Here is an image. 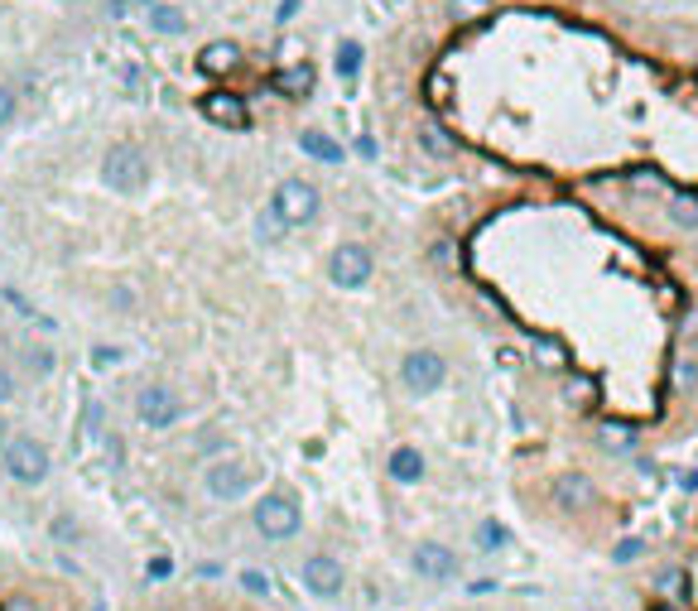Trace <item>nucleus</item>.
I'll use <instances>...</instances> for the list:
<instances>
[{
	"instance_id": "7c9ffc66",
	"label": "nucleus",
	"mask_w": 698,
	"mask_h": 611,
	"mask_svg": "<svg viewBox=\"0 0 698 611\" xmlns=\"http://www.w3.org/2000/svg\"><path fill=\"white\" fill-rule=\"evenodd\" d=\"M130 5H149V0H116V10H130Z\"/></svg>"
},
{
	"instance_id": "f8f14e48",
	"label": "nucleus",
	"mask_w": 698,
	"mask_h": 611,
	"mask_svg": "<svg viewBox=\"0 0 698 611\" xmlns=\"http://www.w3.org/2000/svg\"><path fill=\"white\" fill-rule=\"evenodd\" d=\"M303 587L313 592V597H337L343 592V564L328 554H313L309 564H303Z\"/></svg>"
},
{
	"instance_id": "a211bd4d",
	"label": "nucleus",
	"mask_w": 698,
	"mask_h": 611,
	"mask_svg": "<svg viewBox=\"0 0 698 611\" xmlns=\"http://www.w3.org/2000/svg\"><path fill=\"white\" fill-rule=\"evenodd\" d=\"M448 15L457 25H477V20L491 15V0H448Z\"/></svg>"
},
{
	"instance_id": "9d476101",
	"label": "nucleus",
	"mask_w": 698,
	"mask_h": 611,
	"mask_svg": "<svg viewBox=\"0 0 698 611\" xmlns=\"http://www.w3.org/2000/svg\"><path fill=\"white\" fill-rule=\"evenodd\" d=\"M251 467L246 463H212L208 467V491L217 501H241L246 491H251Z\"/></svg>"
},
{
	"instance_id": "9b49d317",
	"label": "nucleus",
	"mask_w": 698,
	"mask_h": 611,
	"mask_svg": "<svg viewBox=\"0 0 698 611\" xmlns=\"http://www.w3.org/2000/svg\"><path fill=\"white\" fill-rule=\"evenodd\" d=\"M135 414H140L149 429H169V423L179 419V400H174V390H164V385H149L140 390V400H135Z\"/></svg>"
},
{
	"instance_id": "39448f33",
	"label": "nucleus",
	"mask_w": 698,
	"mask_h": 611,
	"mask_svg": "<svg viewBox=\"0 0 698 611\" xmlns=\"http://www.w3.org/2000/svg\"><path fill=\"white\" fill-rule=\"evenodd\" d=\"M5 472L15 482H25V486L44 482L48 477V448L34 443V438H10L5 443Z\"/></svg>"
},
{
	"instance_id": "423d86ee",
	"label": "nucleus",
	"mask_w": 698,
	"mask_h": 611,
	"mask_svg": "<svg viewBox=\"0 0 698 611\" xmlns=\"http://www.w3.org/2000/svg\"><path fill=\"white\" fill-rule=\"evenodd\" d=\"M255 530H261L265 539L299 535V505L289 501V496H265L261 505H255Z\"/></svg>"
},
{
	"instance_id": "c85d7f7f",
	"label": "nucleus",
	"mask_w": 698,
	"mask_h": 611,
	"mask_svg": "<svg viewBox=\"0 0 698 611\" xmlns=\"http://www.w3.org/2000/svg\"><path fill=\"white\" fill-rule=\"evenodd\" d=\"M169 573H174V564H169V558H155V564H149V578H169Z\"/></svg>"
},
{
	"instance_id": "1a4fd4ad",
	"label": "nucleus",
	"mask_w": 698,
	"mask_h": 611,
	"mask_svg": "<svg viewBox=\"0 0 698 611\" xmlns=\"http://www.w3.org/2000/svg\"><path fill=\"white\" fill-rule=\"evenodd\" d=\"M241 63H246V54H241V44H231V39H212V44L198 48V73L202 77H231Z\"/></svg>"
},
{
	"instance_id": "4be33fe9",
	"label": "nucleus",
	"mask_w": 698,
	"mask_h": 611,
	"mask_svg": "<svg viewBox=\"0 0 698 611\" xmlns=\"http://www.w3.org/2000/svg\"><path fill=\"white\" fill-rule=\"evenodd\" d=\"M602 443H607V448H631L636 433L626 429V423H602Z\"/></svg>"
},
{
	"instance_id": "c756f323",
	"label": "nucleus",
	"mask_w": 698,
	"mask_h": 611,
	"mask_svg": "<svg viewBox=\"0 0 698 611\" xmlns=\"http://www.w3.org/2000/svg\"><path fill=\"white\" fill-rule=\"evenodd\" d=\"M15 395V381H10V371H0V404H5Z\"/></svg>"
},
{
	"instance_id": "0eeeda50",
	"label": "nucleus",
	"mask_w": 698,
	"mask_h": 611,
	"mask_svg": "<svg viewBox=\"0 0 698 611\" xmlns=\"http://www.w3.org/2000/svg\"><path fill=\"white\" fill-rule=\"evenodd\" d=\"M198 111L208 116L212 126H222V130H246L251 126V107L236 92H227V87H217V92H202V101H198Z\"/></svg>"
},
{
	"instance_id": "473e14b6",
	"label": "nucleus",
	"mask_w": 698,
	"mask_h": 611,
	"mask_svg": "<svg viewBox=\"0 0 698 611\" xmlns=\"http://www.w3.org/2000/svg\"><path fill=\"white\" fill-rule=\"evenodd\" d=\"M0 438H5V419H0Z\"/></svg>"
},
{
	"instance_id": "bb28decb",
	"label": "nucleus",
	"mask_w": 698,
	"mask_h": 611,
	"mask_svg": "<svg viewBox=\"0 0 698 611\" xmlns=\"http://www.w3.org/2000/svg\"><path fill=\"white\" fill-rule=\"evenodd\" d=\"M116 362H121V351H116V347H97L92 351V366H116Z\"/></svg>"
},
{
	"instance_id": "aec40b11",
	"label": "nucleus",
	"mask_w": 698,
	"mask_h": 611,
	"mask_svg": "<svg viewBox=\"0 0 698 611\" xmlns=\"http://www.w3.org/2000/svg\"><path fill=\"white\" fill-rule=\"evenodd\" d=\"M477 545H482L487 554H497V549H506V530L497 520H477Z\"/></svg>"
},
{
	"instance_id": "393cba45",
	"label": "nucleus",
	"mask_w": 698,
	"mask_h": 611,
	"mask_svg": "<svg viewBox=\"0 0 698 611\" xmlns=\"http://www.w3.org/2000/svg\"><path fill=\"white\" fill-rule=\"evenodd\" d=\"M429 260H434V265H444V270H453V265H457V250H453V241H434Z\"/></svg>"
},
{
	"instance_id": "f03ea898",
	"label": "nucleus",
	"mask_w": 698,
	"mask_h": 611,
	"mask_svg": "<svg viewBox=\"0 0 698 611\" xmlns=\"http://www.w3.org/2000/svg\"><path fill=\"white\" fill-rule=\"evenodd\" d=\"M270 212H275V222L289 231V227H309L318 222V212H323V198L309 178H284L280 188H275V202H270Z\"/></svg>"
},
{
	"instance_id": "5701e85b",
	"label": "nucleus",
	"mask_w": 698,
	"mask_h": 611,
	"mask_svg": "<svg viewBox=\"0 0 698 611\" xmlns=\"http://www.w3.org/2000/svg\"><path fill=\"white\" fill-rule=\"evenodd\" d=\"M670 212H674V217H679V222H684V227H693V222H698V202H693L689 193L670 198Z\"/></svg>"
},
{
	"instance_id": "412c9836",
	"label": "nucleus",
	"mask_w": 698,
	"mask_h": 611,
	"mask_svg": "<svg viewBox=\"0 0 698 611\" xmlns=\"http://www.w3.org/2000/svg\"><path fill=\"white\" fill-rule=\"evenodd\" d=\"M419 140H424V149H429V155H453V140L438 126H424L419 130Z\"/></svg>"
},
{
	"instance_id": "7ed1b4c3",
	"label": "nucleus",
	"mask_w": 698,
	"mask_h": 611,
	"mask_svg": "<svg viewBox=\"0 0 698 611\" xmlns=\"http://www.w3.org/2000/svg\"><path fill=\"white\" fill-rule=\"evenodd\" d=\"M371 270H376V260H371V250L362 241H347V246H337L328 256V280L337 284V290H362V284L371 280Z\"/></svg>"
},
{
	"instance_id": "f3484780",
	"label": "nucleus",
	"mask_w": 698,
	"mask_h": 611,
	"mask_svg": "<svg viewBox=\"0 0 698 611\" xmlns=\"http://www.w3.org/2000/svg\"><path fill=\"white\" fill-rule=\"evenodd\" d=\"M275 87H280L284 97L303 101V97L313 92V67H309V63H294V67H284V73L275 77Z\"/></svg>"
},
{
	"instance_id": "2f4dec72",
	"label": "nucleus",
	"mask_w": 698,
	"mask_h": 611,
	"mask_svg": "<svg viewBox=\"0 0 698 611\" xmlns=\"http://www.w3.org/2000/svg\"><path fill=\"white\" fill-rule=\"evenodd\" d=\"M655 611H679V606H655Z\"/></svg>"
},
{
	"instance_id": "20e7f679",
	"label": "nucleus",
	"mask_w": 698,
	"mask_h": 611,
	"mask_svg": "<svg viewBox=\"0 0 698 611\" xmlns=\"http://www.w3.org/2000/svg\"><path fill=\"white\" fill-rule=\"evenodd\" d=\"M448 376V366H444V356L429 351V347H419V351H405V362H400V381L410 395H434L438 385H444Z\"/></svg>"
},
{
	"instance_id": "6e6552de",
	"label": "nucleus",
	"mask_w": 698,
	"mask_h": 611,
	"mask_svg": "<svg viewBox=\"0 0 698 611\" xmlns=\"http://www.w3.org/2000/svg\"><path fill=\"white\" fill-rule=\"evenodd\" d=\"M415 573L424 583H453L457 578V558H453V549L448 545H415Z\"/></svg>"
},
{
	"instance_id": "dca6fc26",
	"label": "nucleus",
	"mask_w": 698,
	"mask_h": 611,
	"mask_svg": "<svg viewBox=\"0 0 698 611\" xmlns=\"http://www.w3.org/2000/svg\"><path fill=\"white\" fill-rule=\"evenodd\" d=\"M390 477H395V482H405V486H410V482H419L424 477V453L419 448H395V453H390Z\"/></svg>"
},
{
	"instance_id": "b1692460",
	"label": "nucleus",
	"mask_w": 698,
	"mask_h": 611,
	"mask_svg": "<svg viewBox=\"0 0 698 611\" xmlns=\"http://www.w3.org/2000/svg\"><path fill=\"white\" fill-rule=\"evenodd\" d=\"M241 587H246V592H255V597H270V573H261V568H246V573H241Z\"/></svg>"
},
{
	"instance_id": "2eb2a0df",
	"label": "nucleus",
	"mask_w": 698,
	"mask_h": 611,
	"mask_svg": "<svg viewBox=\"0 0 698 611\" xmlns=\"http://www.w3.org/2000/svg\"><path fill=\"white\" fill-rule=\"evenodd\" d=\"M299 149H303V155H313L318 164H343V145H337L333 135H323V130H303Z\"/></svg>"
},
{
	"instance_id": "cd10ccee",
	"label": "nucleus",
	"mask_w": 698,
	"mask_h": 611,
	"mask_svg": "<svg viewBox=\"0 0 698 611\" xmlns=\"http://www.w3.org/2000/svg\"><path fill=\"white\" fill-rule=\"evenodd\" d=\"M10 116H15V92H10V87H0V126H5Z\"/></svg>"
},
{
	"instance_id": "4468645a",
	"label": "nucleus",
	"mask_w": 698,
	"mask_h": 611,
	"mask_svg": "<svg viewBox=\"0 0 698 611\" xmlns=\"http://www.w3.org/2000/svg\"><path fill=\"white\" fill-rule=\"evenodd\" d=\"M149 29L155 34H189V15H183L179 5H164V0H149Z\"/></svg>"
},
{
	"instance_id": "6ab92c4d",
	"label": "nucleus",
	"mask_w": 698,
	"mask_h": 611,
	"mask_svg": "<svg viewBox=\"0 0 698 611\" xmlns=\"http://www.w3.org/2000/svg\"><path fill=\"white\" fill-rule=\"evenodd\" d=\"M356 73H362V44L343 39L337 44V77H356Z\"/></svg>"
},
{
	"instance_id": "f257e3e1",
	"label": "nucleus",
	"mask_w": 698,
	"mask_h": 611,
	"mask_svg": "<svg viewBox=\"0 0 698 611\" xmlns=\"http://www.w3.org/2000/svg\"><path fill=\"white\" fill-rule=\"evenodd\" d=\"M101 183H107L111 193H121V198H135L149 183V159H145V149H135V145H111L107 149V159H101Z\"/></svg>"
},
{
	"instance_id": "ddd939ff",
	"label": "nucleus",
	"mask_w": 698,
	"mask_h": 611,
	"mask_svg": "<svg viewBox=\"0 0 698 611\" xmlns=\"http://www.w3.org/2000/svg\"><path fill=\"white\" fill-rule=\"evenodd\" d=\"M592 496H598V491H592V482L583 472H559L554 477V501L564 505V511H588Z\"/></svg>"
},
{
	"instance_id": "a878e982",
	"label": "nucleus",
	"mask_w": 698,
	"mask_h": 611,
	"mask_svg": "<svg viewBox=\"0 0 698 611\" xmlns=\"http://www.w3.org/2000/svg\"><path fill=\"white\" fill-rule=\"evenodd\" d=\"M303 10V0H280V10H275V20L280 25H289V20H294V15Z\"/></svg>"
}]
</instances>
